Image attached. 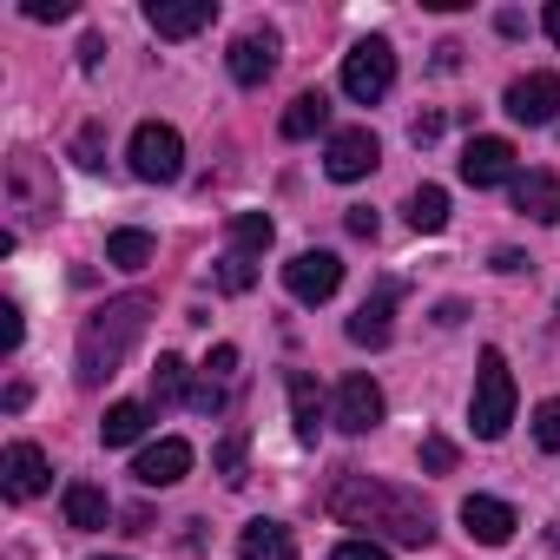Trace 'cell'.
I'll use <instances>...</instances> for the list:
<instances>
[{"instance_id":"obj_37","label":"cell","mask_w":560,"mask_h":560,"mask_svg":"<svg viewBox=\"0 0 560 560\" xmlns=\"http://www.w3.org/2000/svg\"><path fill=\"white\" fill-rule=\"evenodd\" d=\"M343 224H350V237H376V211H370V205H350Z\"/></svg>"},{"instance_id":"obj_35","label":"cell","mask_w":560,"mask_h":560,"mask_svg":"<svg viewBox=\"0 0 560 560\" xmlns=\"http://www.w3.org/2000/svg\"><path fill=\"white\" fill-rule=\"evenodd\" d=\"M191 409H198V416H218V409H224V389H218V383L205 376V383L191 389Z\"/></svg>"},{"instance_id":"obj_29","label":"cell","mask_w":560,"mask_h":560,"mask_svg":"<svg viewBox=\"0 0 560 560\" xmlns=\"http://www.w3.org/2000/svg\"><path fill=\"white\" fill-rule=\"evenodd\" d=\"M455 462H462V448L448 435H422V475H455Z\"/></svg>"},{"instance_id":"obj_11","label":"cell","mask_w":560,"mask_h":560,"mask_svg":"<svg viewBox=\"0 0 560 560\" xmlns=\"http://www.w3.org/2000/svg\"><path fill=\"white\" fill-rule=\"evenodd\" d=\"M191 442L185 435H165V442H152V448H139V462H132V481L139 488H178L185 475H191Z\"/></svg>"},{"instance_id":"obj_25","label":"cell","mask_w":560,"mask_h":560,"mask_svg":"<svg viewBox=\"0 0 560 560\" xmlns=\"http://www.w3.org/2000/svg\"><path fill=\"white\" fill-rule=\"evenodd\" d=\"M270 237H277V224H270L264 211H237V218H231V250L257 257V250H270Z\"/></svg>"},{"instance_id":"obj_17","label":"cell","mask_w":560,"mask_h":560,"mask_svg":"<svg viewBox=\"0 0 560 560\" xmlns=\"http://www.w3.org/2000/svg\"><path fill=\"white\" fill-rule=\"evenodd\" d=\"M284 396H291V429H298V442H317V435H324V389H317V376H311V370H291Z\"/></svg>"},{"instance_id":"obj_15","label":"cell","mask_w":560,"mask_h":560,"mask_svg":"<svg viewBox=\"0 0 560 560\" xmlns=\"http://www.w3.org/2000/svg\"><path fill=\"white\" fill-rule=\"evenodd\" d=\"M396 298H402V284H376V298H363V311L350 317V343L357 350H383L389 337H396Z\"/></svg>"},{"instance_id":"obj_38","label":"cell","mask_w":560,"mask_h":560,"mask_svg":"<svg viewBox=\"0 0 560 560\" xmlns=\"http://www.w3.org/2000/svg\"><path fill=\"white\" fill-rule=\"evenodd\" d=\"M494 270H501V277H521V270H527V257H521L514 244H501V250H494Z\"/></svg>"},{"instance_id":"obj_4","label":"cell","mask_w":560,"mask_h":560,"mask_svg":"<svg viewBox=\"0 0 560 560\" xmlns=\"http://www.w3.org/2000/svg\"><path fill=\"white\" fill-rule=\"evenodd\" d=\"M389 86H396V47H389V40H357V47L343 54V93H350L357 106H376Z\"/></svg>"},{"instance_id":"obj_18","label":"cell","mask_w":560,"mask_h":560,"mask_svg":"<svg viewBox=\"0 0 560 560\" xmlns=\"http://www.w3.org/2000/svg\"><path fill=\"white\" fill-rule=\"evenodd\" d=\"M514 211H527L534 224H560V178L553 172H521L514 178Z\"/></svg>"},{"instance_id":"obj_12","label":"cell","mask_w":560,"mask_h":560,"mask_svg":"<svg viewBox=\"0 0 560 560\" xmlns=\"http://www.w3.org/2000/svg\"><path fill=\"white\" fill-rule=\"evenodd\" d=\"M501 106H508V119H521V126H547V119L560 113V73H521Z\"/></svg>"},{"instance_id":"obj_32","label":"cell","mask_w":560,"mask_h":560,"mask_svg":"<svg viewBox=\"0 0 560 560\" xmlns=\"http://www.w3.org/2000/svg\"><path fill=\"white\" fill-rule=\"evenodd\" d=\"M231 370H237V343H218V350L205 357V376H211V383H224Z\"/></svg>"},{"instance_id":"obj_7","label":"cell","mask_w":560,"mask_h":560,"mask_svg":"<svg viewBox=\"0 0 560 560\" xmlns=\"http://www.w3.org/2000/svg\"><path fill=\"white\" fill-rule=\"evenodd\" d=\"M376 165H383V145H376V132H370V126H343V132H330L324 172H330L337 185H357V178H370Z\"/></svg>"},{"instance_id":"obj_16","label":"cell","mask_w":560,"mask_h":560,"mask_svg":"<svg viewBox=\"0 0 560 560\" xmlns=\"http://www.w3.org/2000/svg\"><path fill=\"white\" fill-rule=\"evenodd\" d=\"M224 67H231L237 86H264L277 73V34H237L231 54H224Z\"/></svg>"},{"instance_id":"obj_14","label":"cell","mask_w":560,"mask_h":560,"mask_svg":"<svg viewBox=\"0 0 560 560\" xmlns=\"http://www.w3.org/2000/svg\"><path fill=\"white\" fill-rule=\"evenodd\" d=\"M462 527H468V540H481V547H508L514 527H521V514H514L508 501H494V494H468V501H462Z\"/></svg>"},{"instance_id":"obj_43","label":"cell","mask_w":560,"mask_h":560,"mask_svg":"<svg viewBox=\"0 0 560 560\" xmlns=\"http://www.w3.org/2000/svg\"><path fill=\"white\" fill-rule=\"evenodd\" d=\"M553 547H560V527H553Z\"/></svg>"},{"instance_id":"obj_9","label":"cell","mask_w":560,"mask_h":560,"mask_svg":"<svg viewBox=\"0 0 560 560\" xmlns=\"http://www.w3.org/2000/svg\"><path fill=\"white\" fill-rule=\"evenodd\" d=\"M514 145L508 139H494V132H475L468 139V152H462V185H475V191H488V185H514L521 172H514Z\"/></svg>"},{"instance_id":"obj_27","label":"cell","mask_w":560,"mask_h":560,"mask_svg":"<svg viewBox=\"0 0 560 560\" xmlns=\"http://www.w3.org/2000/svg\"><path fill=\"white\" fill-rule=\"evenodd\" d=\"M250 284H257V264H250L244 250H224V257H218V291H224V298H244Z\"/></svg>"},{"instance_id":"obj_33","label":"cell","mask_w":560,"mask_h":560,"mask_svg":"<svg viewBox=\"0 0 560 560\" xmlns=\"http://www.w3.org/2000/svg\"><path fill=\"white\" fill-rule=\"evenodd\" d=\"M330 560H389V547H383V540H343Z\"/></svg>"},{"instance_id":"obj_36","label":"cell","mask_w":560,"mask_h":560,"mask_svg":"<svg viewBox=\"0 0 560 560\" xmlns=\"http://www.w3.org/2000/svg\"><path fill=\"white\" fill-rule=\"evenodd\" d=\"M409 139H416V145H435V139H442V113H416Z\"/></svg>"},{"instance_id":"obj_26","label":"cell","mask_w":560,"mask_h":560,"mask_svg":"<svg viewBox=\"0 0 560 560\" xmlns=\"http://www.w3.org/2000/svg\"><path fill=\"white\" fill-rule=\"evenodd\" d=\"M244 455H250L244 429H231V435L211 448V468H218V481H224V488H244Z\"/></svg>"},{"instance_id":"obj_1","label":"cell","mask_w":560,"mask_h":560,"mask_svg":"<svg viewBox=\"0 0 560 560\" xmlns=\"http://www.w3.org/2000/svg\"><path fill=\"white\" fill-rule=\"evenodd\" d=\"M324 508L343 527H363L370 540H389V547H429L435 540V514L422 508V494H409L396 481H376L363 468H337L330 488H324Z\"/></svg>"},{"instance_id":"obj_8","label":"cell","mask_w":560,"mask_h":560,"mask_svg":"<svg viewBox=\"0 0 560 560\" xmlns=\"http://www.w3.org/2000/svg\"><path fill=\"white\" fill-rule=\"evenodd\" d=\"M383 409H389V402H383V389H376V376H363V370H357V376H343V383H337V402H330V422H337L343 435H370V429L383 422Z\"/></svg>"},{"instance_id":"obj_3","label":"cell","mask_w":560,"mask_h":560,"mask_svg":"<svg viewBox=\"0 0 560 560\" xmlns=\"http://www.w3.org/2000/svg\"><path fill=\"white\" fill-rule=\"evenodd\" d=\"M468 422L481 442H501L508 422H514V370L501 350H481V370H475V402H468Z\"/></svg>"},{"instance_id":"obj_13","label":"cell","mask_w":560,"mask_h":560,"mask_svg":"<svg viewBox=\"0 0 560 560\" xmlns=\"http://www.w3.org/2000/svg\"><path fill=\"white\" fill-rule=\"evenodd\" d=\"M211 21H218V0H152V8H145V27L159 40H191Z\"/></svg>"},{"instance_id":"obj_31","label":"cell","mask_w":560,"mask_h":560,"mask_svg":"<svg viewBox=\"0 0 560 560\" xmlns=\"http://www.w3.org/2000/svg\"><path fill=\"white\" fill-rule=\"evenodd\" d=\"M534 442H540V448H547V455H560V396H553V402H540V409H534Z\"/></svg>"},{"instance_id":"obj_39","label":"cell","mask_w":560,"mask_h":560,"mask_svg":"<svg viewBox=\"0 0 560 560\" xmlns=\"http://www.w3.org/2000/svg\"><path fill=\"white\" fill-rule=\"evenodd\" d=\"M0 317H8V330H0V343H8V350H21V330H27V324H21V304H8Z\"/></svg>"},{"instance_id":"obj_41","label":"cell","mask_w":560,"mask_h":560,"mask_svg":"<svg viewBox=\"0 0 560 560\" xmlns=\"http://www.w3.org/2000/svg\"><path fill=\"white\" fill-rule=\"evenodd\" d=\"M547 40L560 47V0H547Z\"/></svg>"},{"instance_id":"obj_5","label":"cell","mask_w":560,"mask_h":560,"mask_svg":"<svg viewBox=\"0 0 560 560\" xmlns=\"http://www.w3.org/2000/svg\"><path fill=\"white\" fill-rule=\"evenodd\" d=\"M126 159H132V172H139L145 185H172V178L185 172V139H178L172 126H159V119H145V126L132 132V145H126Z\"/></svg>"},{"instance_id":"obj_34","label":"cell","mask_w":560,"mask_h":560,"mask_svg":"<svg viewBox=\"0 0 560 560\" xmlns=\"http://www.w3.org/2000/svg\"><path fill=\"white\" fill-rule=\"evenodd\" d=\"M21 14L27 21H67L73 8H67V0H21Z\"/></svg>"},{"instance_id":"obj_28","label":"cell","mask_w":560,"mask_h":560,"mask_svg":"<svg viewBox=\"0 0 560 560\" xmlns=\"http://www.w3.org/2000/svg\"><path fill=\"white\" fill-rule=\"evenodd\" d=\"M185 376H191V370H185L178 357H159V363H152V402H178V396H191Z\"/></svg>"},{"instance_id":"obj_24","label":"cell","mask_w":560,"mask_h":560,"mask_svg":"<svg viewBox=\"0 0 560 560\" xmlns=\"http://www.w3.org/2000/svg\"><path fill=\"white\" fill-rule=\"evenodd\" d=\"M409 224L416 231H442L448 224V191L442 185H416L409 191Z\"/></svg>"},{"instance_id":"obj_2","label":"cell","mask_w":560,"mask_h":560,"mask_svg":"<svg viewBox=\"0 0 560 560\" xmlns=\"http://www.w3.org/2000/svg\"><path fill=\"white\" fill-rule=\"evenodd\" d=\"M145 317H152V304L145 298H113V304H100L86 324H80V383L86 389H100L106 376H119V363H126V350L145 337Z\"/></svg>"},{"instance_id":"obj_10","label":"cell","mask_w":560,"mask_h":560,"mask_svg":"<svg viewBox=\"0 0 560 560\" xmlns=\"http://www.w3.org/2000/svg\"><path fill=\"white\" fill-rule=\"evenodd\" d=\"M47 481H54L47 448L40 442H8V455H0V488L14 501H34V494H47Z\"/></svg>"},{"instance_id":"obj_19","label":"cell","mask_w":560,"mask_h":560,"mask_svg":"<svg viewBox=\"0 0 560 560\" xmlns=\"http://www.w3.org/2000/svg\"><path fill=\"white\" fill-rule=\"evenodd\" d=\"M237 560H298V540L284 521H244L237 534Z\"/></svg>"},{"instance_id":"obj_20","label":"cell","mask_w":560,"mask_h":560,"mask_svg":"<svg viewBox=\"0 0 560 560\" xmlns=\"http://www.w3.org/2000/svg\"><path fill=\"white\" fill-rule=\"evenodd\" d=\"M106 521H113V501H106V488H100V481H73V488H67V527L93 534V527H106Z\"/></svg>"},{"instance_id":"obj_40","label":"cell","mask_w":560,"mask_h":560,"mask_svg":"<svg viewBox=\"0 0 560 560\" xmlns=\"http://www.w3.org/2000/svg\"><path fill=\"white\" fill-rule=\"evenodd\" d=\"M100 54H106V40H100V34H86V40H80V67H86V73H100Z\"/></svg>"},{"instance_id":"obj_21","label":"cell","mask_w":560,"mask_h":560,"mask_svg":"<svg viewBox=\"0 0 560 560\" xmlns=\"http://www.w3.org/2000/svg\"><path fill=\"white\" fill-rule=\"evenodd\" d=\"M152 257H159V237L139 231V224H126V231L106 237V264H113V270H145Z\"/></svg>"},{"instance_id":"obj_30","label":"cell","mask_w":560,"mask_h":560,"mask_svg":"<svg viewBox=\"0 0 560 560\" xmlns=\"http://www.w3.org/2000/svg\"><path fill=\"white\" fill-rule=\"evenodd\" d=\"M73 159H80L86 172H100V165H106V126H80V139H73Z\"/></svg>"},{"instance_id":"obj_42","label":"cell","mask_w":560,"mask_h":560,"mask_svg":"<svg viewBox=\"0 0 560 560\" xmlns=\"http://www.w3.org/2000/svg\"><path fill=\"white\" fill-rule=\"evenodd\" d=\"M100 560H126V553H100Z\"/></svg>"},{"instance_id":"obj_6","label":"cell","mask_w":560,"mask_h":560,"mask_svg":"<svg viewBox=\"0 0 560 560\" xmlns=\"http://www.w3.org/2000/svg\"><path fill=\"white\" fill-rule=\"evenodd\" d=\"M337 284H343V257H337V250H298V257L284 264V291H291L298 304H330Z\"/></svg>"},{"instance_id":"obj_22","label":"cell","mask_w":560,"mask_h":560,"mask_svg":"<svg viewBox=\"0 0 560 560\" xmlns=\"http://www.w3.org/2000/svg\"><path fill=\"white\" fill-rule=\"evenodd\" d=\"M330 126V100L311 86V93H298L291 106H284V139H317Z\"/></svg>"},{"instance_id":"obj_23","label":"cell","mask_w":560,"mask_h":560,"mask_svg":"<svg viewBox=\"0 0 560 560\" xmlns=\"http://www.w3.org/2000/svg\"><path fill=\"white\" fill-rule=\"evenodd\" d=\"M145 422H152L145 402H113L106 422H100V442H106V448H132V442L145 435Z\"/></svg>"}]
</instances>
